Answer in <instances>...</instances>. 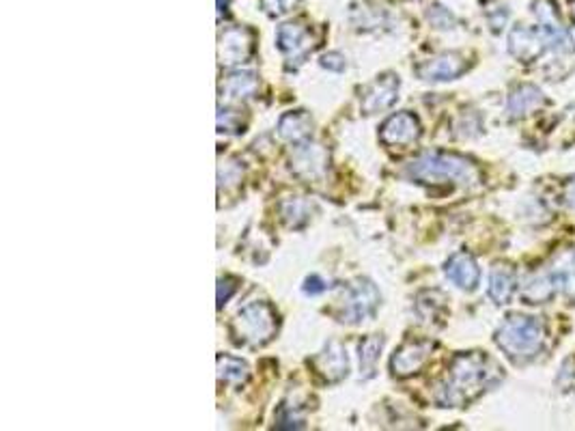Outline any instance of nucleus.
I'll return each instance as SVG.
<instances>
[{
	"label": "nucleus",
	"instance_id": "obj_8",
	"mask_svg": "<svg viewBox=\"0 0 575 431\" xmlns=\"http://www.w3.org/2000/svg\"><path fill=\"white\" fill-rule=\"evenodd\" d=\"M548 47V39H545L541 28L515 26L508 35V52L522 63H535L538 57H543Z\"/></svg>",
	"mask_w": 575,
	"mask_h": 431
},
{
	"label": "nucleus",
	"instance_id": "obj_5",
	"mask_svg": "<svg viewBox=\"0 0 575 431\" xmlns=\"http://www.w3.org/2000/svg\"><path fill=\"white\" fill-rule=\"evenodd\" d=\"M380 307V291L371 280H356L347 287L343 296V310H340V321L361 323L375 315Z\"/></svg>",
	"mask_w": 575,
	"mask_h": 431
},
{
	"label": "nucleus",
	"instance_id": "obj_15",
	"mask_svg": "<svg viewBox=\"0 0 575 431\" xmlns=\"http://www.w3.org/2000/svg\"><path fill=\"white\" fill-rule=\"evenodd\" d=\"M250 47H253V39L246 28H229L220 39L218 57L223 65H237L244 63L248 58Z\"/></svg>",
	"mask_w": 575,
	"mask_h": 431
},
{
	"label": "nucleus",
	"instance_id": "obj_23",
	"mask_svg": "<svg viewBox=\"0 0 575 431\" xmlns=\"http://www.w3.org/2000/svg\"><path fill=\"white\" fill-rule=\"evenodd\" d=\"M382 347H383L382 337L364 339L361 347H358V350H361V373H362V377H373L375 364H377V358H380Z\"/></svg>",
	"mask_w": 575,
	"mask_h": 431
},
{
	"label": "nucleus",
	"instance_id": "obj_3",
	"mask_svg": "<svg viewBox=\"0 0 575 431\" xmlns=\"http://www.w3.org/2000/svg\"><path fill=\"white\" fill-rule=\"evenodd\" d=\"M407 175L421 184H461L472 185L478 182V171L470 160L455 153H423L421 158L407 164Z\"/></svg>",
	"mask_w": 575,
	"mask_h": 431
},
{
	"label": "nucleus",
	"instance_id": "obj_25",
	"mask_svg": "<svg viewBox=\"0 0 575 431\" xmlns=\"http://www.w3.org/2000/svg\"><path fill=\"white\" fill-rule=\"evenodd\" d=\"M298 0H263V9L272 16H283L296 7Z\"/></svg>",
	"mask_w": 575,
	"mask_h": 431
},
{
	"label": "nucleus",
	"instance_id": "obj_29",
	"mask_svg": "<svg viewBox=\"0 0 575 431\" xmlns=\"http://www.w3.org/2000/svg\"><path fill=\"white\" fill-rule=\"evenodd\" d=\"M562 199H565L567 205L575 212V179H571V182L565 185V194H562Z\"/></svg>",
	"mask_w": 575,
	"mask_h": 431
},
{
	"label": "nucleus",
	"instance_id": "obj_27",
	"mask_svg": "<svg viewBox=\"0 0 575 431\" xmlns=\"http://www.w3.org/2000/svg\"><path fill=\"white\" fill-rule=\"evenodd\" d=\"M321 65L326 69L332 71H343L345 69V58L340 57L339 52H330V54H323L321 57Z\"/></svg>",
	"mask_w": 575,
	"mask_h": 431
},
{
	"label": "nucleus",
	"instance_id": "obj_26",
	"mask_svg": "<svg viewBox=\"0 0 575 431\" xmlns=\"http://www.w3.org/2000/svg\"><path fill=\"white\" fill-rule=\"evenodd\" d=\"M304 293H308V296H317V293H323L330 289V283H328L326 279L317 277V274H313V277H308L307 280H304Z\"/></svg>",
	"mask_w": 575,
	"mask_h": 431
},
{
	"label": "nucleus",
	"instance_id": "obj_19",
	"mask_svg": "<svg viewBox=\"0 0 575 431\" xmlns=\"http://www.w3.org/2000/svg\"><path fill=\"white\" fill-rule=\"evenodd\" d=\"M310 131H313V119L307 112H287L278 123V134L280 139L289 142H304L310 139Z\"/></svg>",
	"mask_w": 575,
	"mask_h": 431
},
{
	"label": "nucleus",
	"instance_id": "obj_21",
	"mask_svg": "<svg viewBox=\"0 0 575 431\" xmlns=\"http://www.w3.org/2000/svg\"><path fill=\"white\" fill-rule=\"evenodd\" d=\"M255 89H256L255 74H250V71H244V74H233L225 80L223 98L225 101L246 100L255 93Z\"/></svg>",
	"mask_w": 575,
	"mask_h": 431
},
{
	"label": "nucleus",
	"instance_id": "obj_1",
	"mask_svg": "<svg viewBox=\"0 0 575 431\" xmlns=\"http://www.w3.org/2000/svg\"><path fill=\"white\" fill-rule=\"evenodd\" d=\"M498 367L481 352L459 354L451 364L448 380L437 391V404L444 408H461L487 391L498 380Z\"/></svg>",
	"mask_w": 575,
	"mask_h": 431
},
{
	"label": "nucleus",
	"instance_id": "obj_6",
	"mask_svg": "<svg viewBox=\"0 0 575 431\" xmlns=\"http://www.w3.org/2000/svg\"><path fill=\"white\" fill-rule=\"evenodd\" d=\"M543 274L552 283L556 296H565L569 302H575V248L565 247L552 257V261L543 268Z\"/></svg>",
	"mask_w": 575,
	"mask_h": 431
},
{
	"label": "nucleus",
	"instance_id": "obj_10",
	"mask_svg": "<svg viewBox=\"0 0 575 431\" xmlns=\"http://www.w3.org/2000/svg\"><path fill=\"white\" fill-rule=\"evenodd\" d=\"M399 95V78L392 74H386L377 78L373 85H369L362 93V110L367 115H375V112L386 110L394 104Z\"/></svg>",
	"mask_w": 575,
	"mask_h": 431
},
{
	"label": "nucleus",
	"instance_id": "obj_4",
	"mask_svg": "<svg viewBox=\"0 0 575 431\" xmlns=\"http://www.w3.org/2000/svg\"><path fill=\"white\" fill-rule=\"evenodd\" d=\"M277 331V313L267 302H250L233 321V332L242 343L263 345Z\"/></svg>",
	"mask_w": 575,
	"mask_h": 431
},
{
	"label": "nucleus",
	"instance_id": "obj_14",
	"mask_svg": "<svg viewBox=\"0 0 575 431\" xmlns=\"http://www.w3.org/2000/svg\"><path fill=\"white\" fill-rule=\"evenodd\" d=\"M465 71V61L459 57V54H442V57L431 58V61L423 63L418 68V76L427 82H444V80H455V78L461 76Z\"/></svg>",
	"mask_w": 575,
	"mask_h": 431
},
{
	"label": "nucleus",
	"instance_id": "obj_28",
	"mask_svg": "<svg viewBox=\"0 0 575 431\" xmlns=\"http://www.w3.org/2000/svg\"><path fill=\"white\" fill-rule=\"evenodd\" d=\"M235 291V285H233V280L231 279H220V283H218V307H223V304L229 300L231 298V293Z\"/></svg>",
	"mask_w": 575,
	"mask_h": 431
},
{
	"label": "nucleus",
	"instance_id": "obj_18",
	"mask_svg": "<svg viewBox=\"0 0 575 431\" xmlns=\"http://www.w3.org/2000/svg\"><path fill=\"white\" fill-rule=\"evenodd\" d=\"M545 106V95L541 89L532 87V85H522L508 95L507 101V110L511 117H526L530 112L538 110V108Z\"/></svg>",
	"mask_w": 575,
	"mask_h": 431
},
{
	"label": "nucleus",
	"instance_id": "obj_16",
	"mask_svg": "<svg viewBox=\"0 0 575 431\" xmlns=\"http://www.w3.org/2000/svg\"><path fill=\"white\" fill-rule=\"evenodd\" d=\"M317 373L323 375L328 382H340L350 371V361H347V352L339 343H330L319 356L315 358Z\"/></svg>",
	"mask_w": 575,
	"mask_h": 431
},
{
	"label": "nucleus",
	"instance_id": "obj_30",
	"mask_svg": "<svg viewBox=\"0 0 575 431\" xmlns=\"http://www.w3.org/2000/svg\"><path fill=\"white\" fill-rule=\"evenodd\" d=\"M571 20L575 24V0H571Z\"/></svg>",
	"mask_w": 575,
	"mask_h": 431
},
{
	"label": "nucleus",
	"instance_id": "obj_22",
	"mask_svg": "<svg viewBox=\"0 0 575 431\" xmlns=\"http://www.w3.org/2000/svg\"><path fill=\"white\" fill-rule=\"evenodd\" d=\"M218 377L223 382H226V384H244L246 380H248V367H246V363L237 361V358H231V356H220L218 358Z\"/></svg>",
	"mask_w": 575,
	"mask_h": 431
},
{
	"label": "nucleus",
	"instance_id": "obj_17",
	"mask_svg": "<svg viewBox=\"0 0 575 431\" xmlns=\"http://www.w3.org/2000/svg\"><path fill=\"white\" fill-rule=\"evenodd\" d=\"M515 289H518V274H515V269L511 266H507V263H498V266H494V269H491V274H489V289H487L491 300H494L496 304H508L511 302Z\"/></svg>",
	"mask_w": 575,
	"mask_h": 431
},
{
	"label": "nucleus",
	"instance_id": "obj_7",
	"mask_svg": "<svg viewBox=\"0 0 575 431\" xmlns=\"http://www.w3.org/2000/svg\"><path fill=\"white\" fill-rule=\"evenodd\" d=\"M535 16L538 20V28L548 39V46L552 47L554 52H571L573 50V41L571 35L565 26H562L559 11H556V5L552 0H537L535 3Z\"/></svg>",
	"mask_w": 575,
	"mask_h": 431
},
{
	"label": "nucleus",
	"instance_id": "obj_2",
	"mask_svg": "<svg viewBox=\"0 0 575 431\" xmlns=\"http://www.w3.org/2000/svg\"><path fill=\"white\" fill-rule=\"evenodd\" d=\"M496 343L515 364H526L543 352L545 326L537 317L511 315L496 332Z\"/></svg>",
	"mask_w": 575,
	"mask_h": 431
},
{
	"label": "nucleus",
	"instance_id": "obj_11",
	"mask_svg": "<svg viewBox=\"0 0 575 431\" xmlns=\"http://www.w3.org/2000/svg\"><path fill=\"white\" fill-rule=\"evenodd\" d=\"M291 169L298 173L299 177L308 179V182H317L326 175L328 169V152L319 145H299L293 153Z\"/></svg>",
	"mask_w": 575,
	"mask_h": 431
},
{
	"label": "nucleus",
	"instance_id": "obj_13",
	"mask_svg": "<svg viewBox=\"0 0 575 431\" xmlns=\"http://www.w3.org/2000/svg\"><path fill=\"white\" fill-rule=\"evenodd\" d=\"M446 279L459 287V289L472 291L476 289L481 280V269L476 266V259L470 253H455L444 266Z\"/></svg>",
	"mask_w": 575,
	"mask_h": 431
},
{
	"label": "nucleus",
	"instance_id": "obj_20",
	"mask_svg": "<svg viewBox=\"0 0 575 431\" xmlns=\"http://www.w3.org/2000/svg\"><path fill=\"white\" fill-rule=\"evenodd\" d=\"M277 44L287 57L299 58L308 47V33L298 24H283L277 33Z\"/></svg>",
	"mask_w": 575,
	"mask_h": 431
},
{
	"label": "nucleus",
	"instance_id": "obj_12",
	"mask_svg": "<svg viewBox=\"0 0 575 431\" xmlns=\"http://www.w3.org/2000/svg\"><path fill=\"white\" fill-rule=\"evenodd\" d=\"M431 352H434V343L431 341H410L405 343L397 354L392 356V373L399 377H407L416 373L424 363L429 361Z\"/></svg>",
	"mask_w": 575,
	"mask_h": 431
},
{
	"label": "nucleus",
	"instance_id": "obj_9",
	"mask_svg": "<svg viewBox=\"0 0 575 431\" xmlns=\"http://www.w3.org/2000/svg\"><path fill=\"white\" fill-rule=\"evenodd\" d=\"M421 136V123L412 112H397L382 125L380 139L391 147H405L418 141Z\"/></svg>",
	"mask_w": 575,
	"mask_h": 431
},
{
	"label": "nucleus",
	"instance_id": "obj_24",
	"mask_svg": "<svg viewBox=\"0 0 575 431\" xmlns=\"http://www.w3.org/2000/svg\"><path fill=\"white\" fill-rule=\"evenodd\" d=\"M283 214H285V218H287V223L289 225H293V226H299V216H302L304 220H308V203H304V201H299V199H293V201H289V203H285V207H283Z\"/></svg>",
	"mask_w": 575,
	"mask_h": 431
}]
</instances>
